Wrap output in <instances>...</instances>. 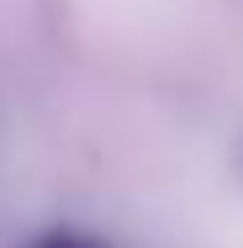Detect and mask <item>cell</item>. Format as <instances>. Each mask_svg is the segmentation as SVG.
I'll use <instances>...</instances> for the list:
<instances>
[{
	"label": "cell",
	"instance_id": "1",
	"mask_svg": "<svg viewBox=\"0 0 243 248\" xmlns=\"http://www.w3.org/2000/svg\"><path fill=\"white\" fill-rule=\"evenodd\" d=\"M27 248H106V243L90 238V232H80V227H53V232H43V238H32Z\"/></svg>",
	"mask_w": 243,
	"mask_h": 248
}]
</instances>
